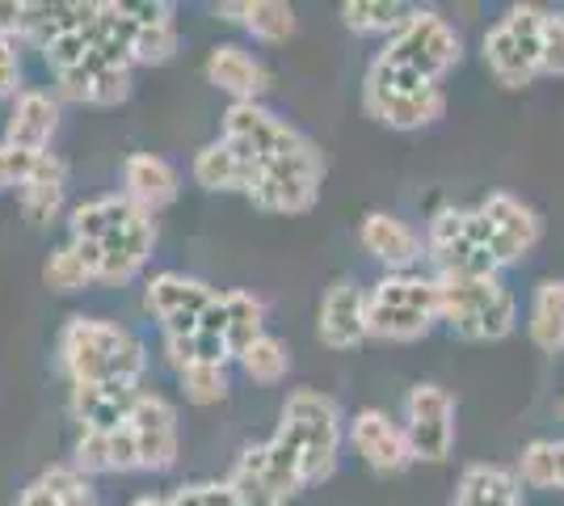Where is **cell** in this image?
<instances>
[{
	"mask_svg": "<svg viewBox=\"0 0 564 506\" xmlns=\"http://www.w3.org/2000/svg\"><path fill=\"white\" fill-rule=\"evenodd\" d=\"M55 351L72 385H140L148 367L140 337L101 316H72Z\"/></svg>",
	"mask_w": 564,
	"mask_h": 506,
	"instance_id": "6da1fadb",
	"label": "cell"
},
{
	"mask_svg": "<svg viewBox=\"0 0 564 506\" xmlns=\"http://www.w3.org/2000/svg\"><path fill=\"white\" fill-rule=\"evenodd\" d=\"M438 295H443L438 321L459 342H501V337L514 334L518 300L501 279H455V274H443Z\"/></svg>",
	"mask_w": 564,
	"mask_h": 506,
	"instance_id": "7a4b0ae2",
	"label": "cell"
},
{
	"mask_svg": "<svg viewBox=\"0 0 564 506\" xmlns=\"http://www.w3.org/2000/svg\"><path fill=\"white\" fill-rule=\"evenodd\" d=\"M443 295L438 279L425 274H383L367 291V337L383 342H417L438 325Z\"/></svg>",
	"mask_w": 564,
	"mask_h": 506,
	"instance_id": "3957f363",
	"label": "cell"
},
{
	"mask_svg": "<svg viewBox=\"0 0 564 506\" xmlns=\"http://www.w3.org/2000/svg\"><path fill=\"white\" fill-rule=\"evenodd\" d=\"M279 434L300 452L304 482H329L337 473V452H341V410L337 401L316 392V388H295L282 406Z\"/></svg>",
	"mask_w": 564,
	"mask_h": 506,
	"instance_id": "277c9868",
	"label": "cell"
},
{
	"mask_svg": "<svg viewBox=\"0 0 564 506\" xmlns=\"http://www.w3.org/2000/svg\"><path fill=\"white\" fill-rule=\"evenodd\" d=\"M379 60H388L392 68L422 76L430 85H438L451 68H459L464 60V39L459 30L438 18L434 9H413L409 22L400 25L397 34L388 39V47L379 51Z\"/></svg>",
	"mask_w": 564,
	"mask_h": 506,
	"instance_id": "5b68a950",
	"label": "cell"
},
{
	"mask_svg": "<svg viewBox=\"0 0 564 506\" xmlns=\"http://www.w3.org/2000/svg\"><path fill=\"white\" fill-rule=\"evenodd\" d=\"M547 9L540 4H514L501 22L485 34V64L506 89H522L535 76H543V30Z\"/></svg>",
	"mask_w": 564,
	"mask_h": 506,
	"instance_id": "8992f818",
	"label": "cell"
},
{
	"mask_svg": "<svg viewBox=\"0 0 564 506\" xmlns=\"http://www.w3.org/2000/svg\"><path fill=\"white\" fill-rule=\"evenodd\" d=\"M425 258L438 266V279H497L501 270L480 233L476 207H438L425 224Z\"/></svg>",
	"mask_w": 564,
	"mask_h": 506,
	"instance_id": "52a82bcc",
	"label": "cell"
},
{
	"mask_svg": "<svg viewBox=\"0 0 564 506\" xmlns=\"http://www.w3.org/2000/svg\"><path fill=\"white\" fill-rule=\"evenodd\" d=\"M404 434L413 460L422 464H447L455 452V397L443 385H413L404 397Z\"/></svg>",
	"mask_w": 564,
	"mask_h": 506,
	"instance_id": "ba28073f",
	"label": "cell"
},
{
	"mask_svg": "<svg viewBox=\"0 0 564 506\" xmlns=\"http://www.w3.org/2000/svg\"><path fill=\"white\" fill-rule=\"evenodd\" d=\"M476 219H480V233H485V241H489V249H494V258L501 270L522 262L543 237L540 212H535L531 203H522V198L510 191L485 194L480 207H476Z\"/></svg>",
	"mask_w": 564,
	"mask_h": 506,
	"instance_id": "9c48e42d",
	"label": "cell"
},
{
	"mask_svg": "<svg viewBox=\"0 0 564 506\" xmlns=\"http://www.w3.org/2000/svg\"><path fill=\"white\" fill-rule=\"evenodd\" d=\"M350 434L354 452L362 456L367 469H376L379 477H397L413 464V448H409V434L400 422H392L383 410H358L350 418Z\"/></svg>",
	"mask_w": 564,
	"mask_h": 506,
	"instance_id": "30bf717a",
	"label": "cell"
},
{
	"mask_svg": "<svg viewBox=\"0 0 564 506\" xmlns=\"http://www.w3.org/2000/svg\"><path fill=\"white\" fill-rule=\"evenodd\" d=\"M358 245L367 249V258H376L388 274H413V266L425 258V237L409 219L392 212H371L358 228Z\"/></svg>",
	"mask_w": 564,
	"mask_h": 506,
	"instance_id": "8fae6325",
	"label": "cell"
},
{
	"mask_svg": "<svg viewBox=\"0 0 564 506\" xmlns=\"http://www.w3.org/2000/svg\"><path fill=\"white\" fill-rule=\"evenodd\" d=\"M316 337L329 351H354V346H362L367 342V291L358 288V283H350V279H337L321 295Z\"/></svg>",
	"mask_w": 564,
	"mask_h": 506,
	"instance_id": "7c38bea8",
	"label": "cell"
},
{
	"mask_svg": "<svg viewBox=\"0 0 564 506\" xmlns=\"http://www.w3.org/2000/svg\"><path fill=\"white\" fill-rule=\"evenodd\" d=\"M131 431L140 439V469L148 473H165L177 464V410L169 406L161 392H143L135 413H131Z\"/></svg>",
	"mask_w": 564,
	"mask_h": 506,
	"instance_id": "4fadbf2b",
	"label": "cell"
},
{
	"mask_svg": "<svg viewBox=\"0 0 564 506\" xmlns=\"http://www.w3.org/2000/svg\"><path fill=\"white\" fill-rule=\"evenodd\" d=\"M286 122L279 115H270L261 101H232L228 115H224V144L232 148L236 157H245L249 165L270 161V152L279 148Z\"/></svg>",
	"mask_w": 564,
	"mask_h": 506,
	"instance_id": "5bb4252c",
	"label": "cell"
},
{
	"mask_svg": "<svg viewBox=\"0 0 564 506\" xmlns=\"http://www.w3.org/2000/svg\"><path fill=\"white\" fill-rule=\"evenodd\" d=\"M140 385H72L68 410L80 422V431H118L131 422L140 406Z\"/></svg>",
	"mask_w": 564,
	"mask_h": 506,
	"instance_id": "9a60e30c",
	"label": "cell"
},
{
	"mask_svg": "<svg viewBox=\"0 0 564 506\" xmlns=\"http://www.w3.org/2000/svg\"><path fill=\"white\" fill-rule=\"evenodd\" d=\"M362 106H367L371 119L392 127V131H422V127L443 119L447 94H443V85L404 89V94H371V89H362Z\"/></svg>",
	"mask_w": 564,
	"mask_h": 506,
	"instance_id": "2e32d148",
	"label": "cell"
},
{
	"mask_svg": "<svg viewBox=\"0 0 564 506\" xmlns=\"http://www.w3.org/2000/svg\"><path fill=\"white\" fill-rule=\"evenodd\" d=\"M236 469L240 473H249V477H258L274 498H291V494H300L304 489V464H300V452L282 439L279 431L270 434L265 443H258V448H245L240 452V460H236Z\"/></svg>",
	"mask_w": 564,
	"mask_h": 506,
	"instance_id": "e0dca14e",
	"label": "cell"
},
{
	"mask_svg": "<svg viewBox=\"0 0 564 506\" xmlns=\"http://www.w3.org/2000/svg\"><path fill=\"white\" fill-rule=\"evenodd\" d=\"M177 186H182L177 169L169 165L165 157H156V152H131V157L122 161V194H127L140 212H148V216L169 207V203L177 198Z\"/></svg>",
	"mask_w": 564,
	"mask_h": 506,
	"instance_id": "ac0fdd59",
	"label": "cell"
},
{
	"mask_svg": "<svg viewBox=\"0 0 564 506\" xmlns=\"http://www.w3.org/2000/svg\"><path fill=\"white\" fill-rule=\"evenodd\" d=\"M215 300H219V291H215L212 283L189 279V274H173V270L156 274V279L148 283V291H143L148 313L156 316L161 325L173 321V316H198V321H203V313L212 309Z\"/></svg>",
	"mask_w": 564,
	"mask_h": 506,
	"instance_id": "d6986e66",
	"label": "cell"
},
{
	"mask_svg": "<svg viewBox=\"0 0 564 506\" xmlns=\"http://www.w3.org/2000/svg\"><path fill=\"white\" fill-rule=\"evenodd\" d=\"M152 245H156V224L143 212V216H135L127 228H118L115 237L101 241L106 258H101V279H97V283H115V288L131 283L143 270V262H148Z\"/></svg>",
	"mask_w": 564,
	"mask_h": 506,
	"instance_id": "ffe728a7",
	"label": "cell"
},
{
	"mask_svg": "<svg viewBox=\"0 0 564 506\" xmlns=\"http://www.w3.org/2000/svg\"><path fill=\"white\" fill-rule=\"evenodd\" d=\"M203 73H207V80H212L219 94H228L232 101H258L265 94V85H270V76H265L258 55H249V51L236 47V43L215 47L207 55V64H203Z\"/></svg>",
	"mask_w": 564,
	"mask_h": 506,
	"instance_id": "44dd1931",
	"label": "cell"
},
{
	"mask_svg": "<svg viewBox=\"0 0 564 506\" xmlns=\"http://www.w3.org/2000/svg\"><path fill=\"white\" fill-rule=\"evenodd\" d=\"M55 131H59V97L25 89L4 122V144L22 148V152H47Z\"/></svg>",
	"mask_w": 564,
	"mask_h": 506,
	"instance_id": "7402d4cb",
	"label": "cell"
},
{
	"mask_svg": "<svg viewBox=\"0 0 564 506\" xmlns=\"http://www.w3.org/2000/svg\"><path fill=\"white\" fill-rule=\"evenodd\" d=\"M64 191H68V165L55 152H39V161L30 169L25 186L18 191V203L30 224H51L64 207Z\"/></svg>",
	"mask_w": 564,
	"mask_h": 506,
	"instance_id": "603a6c76",
	"label": "cell"
},
{
	"mask_svg": "<svg viewBox=\"0 0 564 506\" xmlns=\"http://www.w3.org/2000/svg\"><path fill=\"white\" fill-rule=\"evenodd\" d=\"M135 216H143V212L127 194H101V198L72 207L68 233L72 241H106V237H115L118 228H127Z\"/></svg>",
	"mask_w": 564,
	"mask_h": 506,
	"instance_id": "cb8c5ba5",
	"label": "cell"
},
{
	"mask_svg": "<svg viewBox=\"0 0 564 506\" xmlns=\"http://www.w3.org/2000/svg\"><path fill=\"white\" fill-rule=\"evenodd\" d=\"M522 503V482H518L510 469H497V464H471L464 469V477L455 485V498L451 506H510Z\"/></svg>",
	"mask_w": 564,
	"mask_h": 506,
	"instance_id": "d4e9b609",
	"label": "cell"
},
{
	"mask_svg": "<svg viewBox=\"0 0 564 506\" xmlns=\"http://www.w3.org/2000/svg\"><path fill=\"white\" fill-rule=\"evenodd\" d=\"M253 173H258V165H249L245 157H236L224 140L198 148V157H194V182H198L203 191H240L245 194L249 186H253Z\"/></svg>",
	"mask_w": 564,
	"mask_h": 506,
	"instance_id": "484cf974",
	"label": "cell"
},
{
	"mask_svg": "<svg viewBox=\"0 0 564 506\" xmlns=\"http://www.w3.org/2000/svg\"><path fill=\"white\" fill-rule=\"evenodd\" d=\"M321 186L316 182H295V177H279V173H253V186L245 191V198L258 207V212H279V216H300L316 203Z\"/></svg>",
	"mask_w": 564,
	"mask_h": 506,
	"instance_id": "4316f807",
	"label": "cell"
},
{
	"mask_svg": "<svg viewBox=\"0 0 564 506\" xmlns=\"http://www.w3.org/2000/svg\"><path fill=\"white\" fill-rule=\"evenodd\" d=\"M527 334L543 355H561L564 351V279H543L535 288Z\"/></svg>",
	"mask_w": 564,
	"mask_h": 506,
	"instance_id": "83f0119b",
	"label": "cell"
},
{
	"mask_svg": "<svg viewBox=\"0 0 564 506\" xmlns=\"http://www.w3.org/2000/svg\"><path fill=\"white\" fill-rule=\"evenodd\" d=\"M224 313H228V351H232V359H240L253 342H258L265 330H261V321H265V309H261L258 295H249V291H224Z\"/></svg>",
	"mask_w": 564,
	"mask_h": 506,
	"instance_id": "f1b7e54d",
	"label": "cell"
},
{
	"mask_svg": "<svg viewBox=\"0 0 564 506\" xmlns=\"http://www.w3.org/2000/svg\"><path fill=\"white\" fill-rule=\"evenodd\" d=\"M409 13H413L409 4H392V0H346L341 4V22L354 34H383V39H392L409 22Z\"/></svg>",
	"mask_w": 564,
	"mask_h": 506,
	"instance_id": "f546056e",
	"label": "cell"
},
{
	"mask_svg": "<svg viewBox=\"0 0 564 506\" xmlns=\"http://www.w3.org/2000/svg\"><path fill=\"white\" fill-rule=\"evenodd\" d=\"M514 477L527 489H556V482H561V439H531L518 456Z\"/></svg>",
	"mask_w": 564,
	"mask_h": 506,
	"instance_id": "4dcf8cb0",
	"label": "cell"
},
{
	"mask_svg": "<svg viewBox=\"0 0 564 506\" xmlns=\"http://www.w3.org/2000/svg\"><path fill=\"white\" fill-rule=\"evenodd\" d=\"M236 363H240V372L253 385H282L286 372H291V351H286V342H279V337L261 334Z\"/></svg>",
	"mask_w": 564,
	"mask_h": 506,
	"instance_id": "1f68e13d",
	"label": "cell"
},
{
	"mask_svg": "<svg viewBox=\"0 0 564 506\" xmlns=\"http://www.w3.org/2000/svg\"><path fill=\"white\" fill-rule=\"evenodd\" d=\"M245 30L258 43H286L295 34V9L282 0H249L245 4Z\"/></svg>",
	"mask_w": 564,
	"mask_h": 506,
	"instance_id": "d6a6232c",
	"label": "cell"
},
{
	"mask_svg": "<svg viewBox=\"0 0 564 506\" xmlns=\"http://www.w3.org/2000/svg\"><path fill=\"white\" fill-rule=\"evenodd\" d=\"M182 392L189 406H219L228 397V367H212V363H189L186 372H177Z\"/></svg>",
	"mask_w": 564,
	"mask_h": 506,
	"instance_id": "836d02e7",
	"label": "cell"
},
{
	"mask_svg": "<svg viewBox=\"0 0 564 506\" xmlns=\"http://www.w3.org/2000/svg\"><path fill=\"white\" fill-rule=\"evenodd\" d=\"M182 47L177 39V22L161 25H140L135 39H131V64H169Z\"/></svg>",
	"mask_w": 564,
	"mask_h": 506,
	"instance_id": "e575fe53",
	"label": "cell"
},
{
	"mask_svg": "<svg viewBox=\"0 0 564 506\" xmlns=\"http://www.w3.org/2000/svg\"><path fill=\"white\" fill-rule=\"evenodd\" d=\"M43 283L64 295V291H80L85 283H94V274H89V266L80 262V254H76L68 241L47 258V266H43Z\"/></svg>",
	"mask_w": 564,
	"mask_h": 506,
	"instance_id": "d590c367",
	"label": "cell"
},
{
	"mask_svg": "<svg viewBox=\"0 0 564 506\" xmlns=\"http://www.w3.org/2000/svg\"><path fill=\"white\" fill-rule=\"evenodd\" d=\"M39 482L47 485L51 494L59 498V506H89L94 503V485L76 464H55L47 473H39Z\"/></svg>",
	"mask_w": 564,
	"mask_h": 506,
	"instance_id": "8d00e7d4",
	"label": "cell"
},
{
	"mask_svg": "<svg viewBox=\"0 0 564 506\" xmlns=\"http://www.w3.org/2000/svg\"><path fill=\"white\" fill-rule=\"evenodd\" d=\"M72 464L94 477V473H110V434L106 431H80L76 448H72Z\"/></svg>",
	"mask_w": 564,
	"mask_h": 506,
	"instance_id": "74e56055",
	"label": "cell"
},
{
	"mask_svg": "<svg viewBox=\"0 0 564 506\" xmlns=\"http://www.w3.org/2000/svg\"><path fill=\"white\" fill-rule=\"evenodd\" d=\"M85 55H89V34H85V30H72L64 39H55L51 47H43V60H47V68L55 76L68 73V68H80Z\"/></svg>",
	"mask_w": 564,
	"mask_h": 506,
	"instance_id": "f35d334b",
	"label": "cell"
},
{
	"mask_svg": "<svg viewBox=\"0 0 564 506\" xmlns=\"http://www.w3.org/2000/svg\"><path fill=\"white\" fill-rule=\"evenodd\" d=\"M34 161H39V152H22V148L0 140V191H22Z\"/></svg>",
	"mask_w": 564,
	"mask_h": 506,
	"instance_id": "ab89813d",
	"label": "cell"
},
{
	"mask_svg": "<svg viewBox=\"0 0 564 506\" xmlns=\"http://www.w3.org/2000/svg\"><path fill=\"white\" fill-rule=\"evenodd\" d=\"M127 94H131V68L97 73L94 85H89V106H118V101H127Z\"/></svg>",
	"mask_w": 564,
	"mask_h": 506,
	"instance_id": "60d3db41",
	"label": "cell"
},
{
	"mask_svg": "<svg viewBox=\"0 0 564 506\" xmlns=\"http://www.w3.org/2000/svg\"><path fill=\"white\" fill-rule=\"evenodd\" d=\"M135 469H140V439L127 422L110 431V473H135Z\"/></svg>",
	"mask_w": 564,
	"mask_h": 506,
	"instance_id": "b9f144b4",
	"label": "cell"
},
{
	"mask_svg": "<svg viewBox=\"0 0 564 506\" xmlns=\"http://www.w3.org/2000/svg\"><path fill=\"white\" fill-rule=\"evenodd\" d=\"M543 76H564V18L552 13L543 30Z\"/></svg>",
	"mask_w": 564,
	"mask_h": 506,
	"instance_id": "7bdbcfd3",
	"label": "cell"
},
{
	"mask_svg": "<svg viewBox=\"0 0 564 506\" xmlns=\"http://www.w3.org/2000/svg\"><path fill=\"white\" fill-rule=\"evenodd\" d=\"M22 60H18V43L0 39V97H22Z\"/></svg>",
	"mask_w": 564,
	"mask_h": 506,
	"instance_id": "ee69618b",
	"label": "cell"
},
{
	"mask_svg": "<svg viewBox=\"0 0 564 506\" xmlns=\"http://www.w3.org/2000/svg\"><path fill=\"white\" fill-rule=\"evenodd\" d=\"M122 4V13L140 25H161V22H173V4L169 0H118Z\"/></svg>",
	"mask_w": 564,
	"mask_h": 506,
	"instance_id": "f6af8a7d",
	"label": "cell"
},
{
	"mask_svg": "<svg viewBox=\"0 0 564 506\" xmlns=\"http://www.w3.org/2000/svg\"><path fill=\"white\" fill-rule=\"evenodd\" d=\"M30 25V0H0V39L18 43Z\"/></svg>",
	"mask_w": 564,
	"mask_h": 506,
	"instance_id": "bcb514c9",
	"label": "cell"
},
{
	"mask_svg": "<svg viewBox=\"0 0 564 506\" xmlns=\"http://www.w3.org/2000/svg\"><path fill=\"white\" fill-rule=\"evenodd\" d=\"M72 249L80 254V262L89 266V274H94V279H101V258H106L101 241H72Z\"/></svg>",
	"mask_w": 564,
	"mask_h": 506,
	"instance_id": "7dc6e473",
	"label": "cell"
},
{
	"mask_svg": "<svg viewBox=\"0 0 564 506\" xmlns=\"http://www.w3.org/2000/svg\"><path fill=\"white\" fill-rule=\"evenodd\" d=\"M18 506H59V498H55V494H51L47 485H43L39 477H34V482H30V485L22 489V498H18Z\"/></svg>",
	"mask_w": 564,
	"mask_h": 506,
	"instance_id": "c3c4849f",
	"label": "cell"
},
{
	"mask_svg": "<svg viewBox=\"0 0 564 506\" xmlns=\"http://www.w3.org/2000/svg\"><path fill=\"white\" fill-rule=\"evenodd\" d=\"M169 506H207V485H182V489L169 498Z\"/></svg>",
	"mask_w": 564,
	"mask_h": 506,
	"instance_id": "681fc988",
	"label": "cell"
},
{
	"mask_svg": "<svg viewBox=\"0 0 564 506\" xmlns=\"http://www.w3.org/2000/svg\"><path fill=\"white\" fill-rule=\"evenodd\" d=\"M245 4H249V0H236V4H228V0H224V4H215V18H219V22H240V25H245Z\"/></svg>",
	"mask_w": 564,
	"mask_h": 506,
	"instance_id": "f907efd6",
	"label": "cell"
},
{
	"mask_svg": "<svg viewBox=\"0 0 564 506\" xmlns=\"http://www.w3.org/2000/svg\"><path fill=\"white\" fill-rule=\"evenodd\" d=\"M131 506H169V498H161V494H143V498H135Z\"/></svg>",
	"mask_w": 564,
	"mask_h": 506,
	"instance_id": "816d5d0a",
	"label": "cell"
},
{
	"mask_svg": "<svg viewBox=\"0 0 564 506\" xmlns=\"http://www.w3.org/2000/svg\"><path fill=\"white\" fill-rule=\"evenodd\" d=\"M556 489L564 494V439H561V482H556Z\"/></svg>",
	"mask_w": 564,
	"mask_h": 506,
	"instance_id": "f5cc1de1",
	"label": "cell"
},
{
	"mask_svg": "<svg viewBox=\"0 0 564 506\" xmlns=\"http://www.w3.org/2000/svg\"><path fill=\"white\" fill-rule=\"evenodd\" d=\"M510 506H527V503H510Z\"/></svg>",
	"mask_w": 564,
	"mask_h": 506,
	"instance_id": "db71d44e",
	"label": "cell"
},
{
	"mask_svg": "<svg viewBox=\"0 0 564 506\" xmlns=\"http://www.w3.org/2000/svg\"><path fill=\"white\" fill-rule=\"evenodd\" d=\"M561 413H564V401H561Z\"/></svg>",
	"mask_w": 564,
	"mask_h": 506,
	"instance_id": "11a10c76",
	"label": "cell"
}]
</instances>
